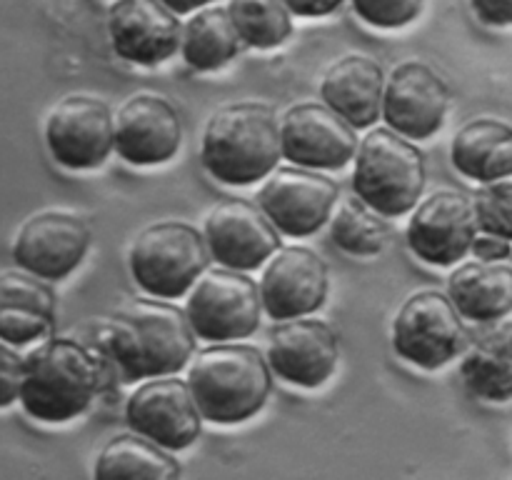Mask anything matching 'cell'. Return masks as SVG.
<instances>
[{
  "label": "cell",
  "instance_id": "15",
  "mask_svg": "<svg viewBox=\"0 0 512 480\" xmlns=\"http://www.w3.org/2000/svg\"><path fill=\"white\" fill-rule=\"evenodd\" d=\"M340 360L338 335L328 323L303 315L280 320L268 338L270 370L298 388H320L333 378Z\"/></svg>",
  "mask_w": 512,
  "mask_h": 480
},
{
  "label": "cell",
  "instance_id": "5",
  "mask_svg": "<svg viewBox=\"0 0 512 480\" xmlns=\"http://www.w3.org/2000/svg\"><path fill=\"white\" fill-rule=\"evenodd\" d=\"M353 190L385 218L410 213L425 190L423 153L393 128L370 130L355 150Z\"/></svg>",
  "mask_w": 512,
  "mask_h": 480
},
{
  "label": "cell",
  "instance_id": "14",
  "mask_svg": "<svg viewBox=\"0 0 512 480\" xmlns=\"http://www.w3.org/2000/svg\"><path fill=\"white\" fill-rule=\"evenodd\" d=\"M90 248V228L65 210H43L20 225L13 258L18 268L45 280H63L83 263Z\"/></svg>",
  "mask_w": 512,
  "mask_h": 480
},
{
  "label": "cell",
  "instance_id": "27",
  "mask_svg": "<svg viewBox=\"0 0 512 480\" xmlns=\"http://www.w3.org/2000/svg\"><path fill=\"white\" fill-rule=\"evenodd\" d=\"M95 478H158L170 480L180 475V465L168 450L140 433L115 435L95 458Z\"/></svg>",
  "mask_w": 512,
  "mask_h": 480
},
{
  "label": "cell",
  "instance_id": "36",
  "mask_svg": "<svg viewBox=\"0 0 512 480\" xmlns=\"http://www.w3.org/2000/svg\"><path fill=\"white\" fill-rule=\"evenodd\" d=\"M173 13L178 15H188V13H198L200 8H208L213 5V0H163Z\"/></svg>",
  "mask_w": 512,
  "mask_h": 480
},
{
  "label": "cell",
  "instance_id": "9",
  "mask_svg": "<svg viewBox=\"0 0 512 480\" xmlns=\"http://www.w3.org/2000/svg\"><path fill=\"white\" fill-rule=\"evenodd\" d=\"M45 143L63 168H100L115 150V115L95 95H65L45 120Z\"/></svg>",
  "mask_w": 512,
  "mask_h": 480
},
{
  "label": "cell",
  "instance_id": "30",
  "mask_svg": "<svg viewBox=\"0 0 512 480\" xmlns=\"http://www.w3.org/2000/svg\"><path fill=\"white\" fill-rule=\"evenodd\" d=\"M478 228L483 233L498 235L512 243V180H493L483 183L473 200Z\"/></svg>",
  "mask_w": 512,
  "mask_h": 480
},
{
  "label": "cell",
  "instance_id": "26",
  "mask_svg": "<svg viewBox=\"0 0 512 480\" xmlns=\"http://www.w3.org/2000/svg\"><path fill=\"white\" fill-rule=\"evenodd\" d=\"M240 35L230 18L228 8L208 5L193 13V18L183 25V43L180 53L193 70L210 73L235 58L240 48Z\"/></svg>",
  "mask_w": 512,
  "mask_h": 480
},
{
  "label": "cell",
  "instance_id": "18",
  "mask_svg": "<svg viewBox=\"0 0 512 480\" xmlns=\"http://www.w3.org/2000/svg\"><path fill=\"white\" fill-rule=\"evenodd\" d=\"M205 243L220 265L233 270H258L280 250V230L248 200L230 198L215 205L205 220Z\"/></svg>",
  "mask_w": 512,
  "mask_h": 480
},
{
  "label": "cell",
  "instance_id": "29",
  "mask_svg": "<svg viewBox=\"0 0 512 480\" xmlns=\"http://www.w3.org/2000/svg\"><path fill=\"white\" fill-rule=\"evenodd\" d=\"M228 13L250 48H280L293 33V10L285 0H230Z\"/></svg>",
  "mask_w": 512,
  "mask_h": 480
},
{
  "label": "cell",
  "instance_id": "6",
  "mask_svg": "<svg viewBox=\"0 0 512 480\" xmlns=\"http://www.w3.org/2000/svg\"><path fill=\"white\" fill-rule=\"evenodd\" d=\"M208 243L193 225L163 220L140 230L128 253L130 275L153 298L188 293L208 268Z\"/></svg>",
  "mask_w": 512,
  "mask_h": 480
},
{
  "label": "cell",
  "instance_id": "33",
  "mask_svg": "<svg viewBox=\"0 0 512 480\" xmlns=\"http://www.w3.org/2000/svg\"><path fill=\"white\" fill-rule=\"evenodd\" d=\"M470 5L485 25H493V28L512 25V0H470Z\"/></svg>",
  "mask_w": 512,
  "mask_h": 480
},
{
  "label": "cell",
  "instance_id": "1",
  "mask_svg": "<svg viewBox=\"0 0 512 480\" xmlns=\"http://www.w3.org/2000/svg\"><path fill=\"white\" fill-rule=\"evenodd\" d=\"M103 338L123 378L143 380L183 370L198 335L180 308L163 298H138L108 320Z\"/></svg>",
  "mask_w": 512,
  "mask_h": 480
},
{
  "label": "cell",
  "instance_id": "25",
  "mask_svg": "<svg viewBox=\"0 0 512 480\" xmlns=\"http://www.w3.org/2000/svg\"><path fill=\"white\" fill-rule=\"evenodd\" d=\"M460 375L475 398L488 403L512 400V320L475 335L460 363Z\"/></svg>",
  "mask_w": 512,
  "mask_h": 480
},
{
  "label": "cell",
  "instance_id": "20",
  "mask_svg": "<svg viewBox=\"0 0 512 480\" xmlns=\"http://www.w3.org/2000/svg\"><path fill=\"white\" fill-rule=\"evenodd\" d=\"M258 288L273 320L313 315L328 298V265L315 250L288 245L270 258Z\"/></svg>",
  "mask_w": 512,
  "mask_h": 480
},
{
  "label": "cell",
  "instance_id": "3",
  "mask_svg": "<svg viewBox=\"0 0 512 480\" xmlns=\"http://www.w3.org/2000/svg\"><path fill=\"white\" fill-rule=\"evenodd\" d=\"M103 385V365L90 348L73 338H50L25 358L20 403L40 423L78 418Z\"/></svg>",
  "mask_w": 512,
  "mask_h": 480
},
{
  "label": "cell",
  "instance_id": "13",
  "mask_svg": "<svg viewBox=\"0 0 512 480\" xmlns=\"http://www.w3.org/2000/svg\"><path fill=\"white\" fill-rule=\"evenodd\" d=\"M283 158L300 168L340 170L355 160L358 135L328 103H298L280 120Z\"/></svg>",
  "mask_w": 512,
  "mask_h": 480
},
{
  "label": "cell",
  "instance_id": "7",
  "mask_svg": "<svg viewBox=\"0 0 512 480\" xmlns=\"http://www.w3.org/2000/svg\"><path fill=\"white\" fill-rule=\"evenodd\" d=\"M263 310L255 280L225 265L200 275L185 305L193 333L208 343L250 338L260 328Z\"/></svg>",
  "mask_w": 512,
  "mask_h": 480
},
{
  "label": "cell",
  "instance_id": "32",
  "mask_svg": "<svg viewBox=\"0 0 512 480\" xmlns=\"http://www.w3.org/2000/svg\"><path fill=\"white\" fill-rule=\"evenodd\" d=\"M25 375V358L15 345L0 340V408L20 400V385Z\"/></svg>",
  "mask_w": 512,
  "mask_h": 480
},
{
  "label": "cell",
  "instance_id": "2",
  "mask_svg": "<svg viewBox=\"0 0 512 480\" xmlns=\"http://www.w3.org/2000/svg\"><path fill=\"white\" fill-rule=\"evenodd\" d=\"M283 158L280 123L263 103L225 105L210 115L200 140V163L225 185L265 180Z\"/></svg>",
  "mask_w": 512,
  "mask_h": 480
},
{
  "label": "cell",
  "instance_id": "11",
  "mask_svg": "<svg viewBox=\"0 0 512 480\" xmlns=\"http://www.w3.org/2000/svg\"><path fill=\"white\" fill-rule=\"evenodd\" d=\"M338 185L310 168H275L258 190V205L270 223L290 238L313 235L333 218Z\"/></svg>",
  "mask_w": 512,
  "mask_h": 480
},
{
  "label": "cell",
  "instance_id": "19",
  "mask_svg": "<svg viewBox=\"0 0 512 480\" xmlns=\"http://www.w3.org/2000/svg\"><path fill=\"white\" fill-rule=\"evenodd\" d=\"M183 143L178 110L163 95H130L115 113V150L138 168L168 163Z\"/></svg>",
  "mask_w": 512,
  "mask_h": 480
},
{
  "label": "cell",
  "instance_id": "35",
  "mask_svg": "<svg viewBox=\"0 0 512 480\" xmlns=\"http://www.w3.org/2000/svg\"><path fill=\"white\" fill-rule=\"evenodd\" d=\"M293 15H303V18H323V15L335 13L345 0H285Z\"/></svg>",
  "mask_w": 512,
  "mask_h": 480
},
{
  "label": "cell",
  "instance_id": "31",
  "mask_svg": "<svg viewBox=\"0 0 512 480\" xmlns=\"http://www.w3.org/2000/svg\"><path fill=\"white\" fill-rule=\"evenodd\" d=\"M363 23L380 30L405 28L423 10V0H350Z\"/></svg>",
  "mask_w": 512,
  "mask_h": 480
},
{
  "label": "cell",
  "instance_id": "8",
  "mask_svg": "<svg viewBox=\"0 0 512 480\" xmlns=\"http://www.w3.org/2000/svg\"><path fill=\"white\" fill-rule=\"evenodd\" d=\"M468 343L463 315L450 295L418 290L400 305L393 320V348L410 365L423 370L445 368Z\"/></svg>",
  "mask_w": 512,
  "mask_h": 480
},
{
  "label": "cell",
  "instance_id": "21",
  "mask_svg": "<svg viewBox=\"0 0 512 480\" xmlns=\"http://www.w3.org/2000/svg\"><path fill=\"white\" fill-rule=\"evenodd\" d=\"M385 73L383 65L363 53L335 60L323 75L320 98L343 115L355 130H365L383 115Z\"/></svg>",
  "mask_w": 512,
  "mask_h": 480
},
{
  "label": "cell",
  "instance_id": "22",
  "mask_svg": "<svg viewBox=\"0 0 512 480\" xmlns=\"http://www.w3.org/2000/svg\"><path fill=\"white\" fill-rule=\"evenodd\" d=\"M55 320V293L45 278L28 270L0 273V340L30 345L50 333Z\"/></svg>",
  "mask_w": 512,
  "mask_h": 480
},
{
  "label": "cell",
  "instance_id": "16",
  "mask_svg": "<svg viewBox=\"0 0 512 480\" xmlns=\"http://www.w3.org/2000/svg\"><path fill=\"white\" fill-rule=\"evenodd\" d=\"M450 90L430 65L400 63L385 80L383 118L388 128L410 140H428L443 128Z\"/></svg>",
  "mask_w": 512,
  "mask_h": 480
},
{
  "label": "cell",
  "instance_id": "10",
  "mask_svg": "<svg viewBox=\"0 0 512 480\" xmlns=\"http://www.w3.org/2000/svg\"><path fill=\"white\" fill-rule=\"evenodd\" d=\"M130 430L145 435L165 450H185L198 440L203 428L195 395L188 380L173 375H155L133 390L125 405Z\"/></svg>",
  "mask_w": 512,
  "mask_h": 480
},
{
  "label": "cell",
  "instance_id": "17",
  "mask_svg": "<svg viewBox=\"0 0 512 480\" xmlns=\"http://www.w3.org/2000/svg\"><path fill=\"white\" fill-rule=\"evenodd\" d=\"M108 33L118 58L143 68L170 60L183 43V23L163 0H115Z\"/></svg>",
  "mask_w": 512,
  "mask_h": 480
},
{
  "label": "cell",
  "instance_id": "28",
  "mask_svg": "<svg viewBox=\"0 0 512 480\" xmlns=\"http://www.w3.org/2000/svg\"><path fill=\"white\" fill-rule=\"evenodd\" d=\"M330 238L343 253L353 258H370L383 253L390 240V225L383 213L363 198H348L340 203L330 220Z\"/></svg>",
  "mask_w": 512,
  "mask_h": 480
},
{
  "label": "cell",
  "instance_id": "4",
  "mask_svg": "<svg viewBox=\"0 0 512 480\" xmlns=\"http://www.w3.org/2000/svg\"><path fill=\"white\" fill-rule=\"evenodd\" d=\"M270 373V363L258 348L230 340L195 355L188 385L205 420L238 425L265 408L273 385Z\"/></svg>",
  "mask_w": 512,
  "mask_h": 480
},
{
  "label": "cell",
  "instance_id": "24",
  "mask_svg": "<svg viewBox=\"0 0 512 480\" xmlns=\"http://www.w3.org/2000/svg\"><path fill=\"white\" fill-rule=\"evenodd\" d=\"M450 160L460 175L478 183L512 175V128L495 118L465 123L450 145Z\"/></svg>",
  "mask_w": 512,
  "mask_h": 480
},
{
  "label": "cell",
  "instance_id": "34",
  "mask_svg": "<svg viewBox=\"0 0 512 480\" xmlns=\"http://www.w3.org/2000/svg\"><path fill=\"white\" fill-rule=\"evenodd\" d=\"M512 248H510V240L505 238H498V235H480V238H475L473 243V255L480 260H505L510 258Z\"/></svg>",
  "mask_w": 512,
  "mask_h": 480
},
{
  "label": "cell",
  "instance_id": "12",
  "mask_svg": "<svg viewBox=\"0 0 512 480\" xmlns=\"http://www.w3.org/2000/svg\"><path fill=\"white\" fill-rule=\"evenodd\" d=\"M475 238V205L458 190H438L425 198L408 223L410 250L435 268H448L473 253Z\"/></svg>",
  "mask_w": 512,
  "mask_h": 480
},
{
  "label": "cell",
  "instance_id": "23",
  "mask_svg": "<svg viewBox=\"0 0 512 480\" xmlns=\"http://www.w3.org/2000/svg\"><path fill=\"white\" fill-rule=\"evenodd\" d=\"M458 313L475 323H498L512 313V268L503 260H470L448 278Z\"/></svg>",
  "mask_w": 512,
  "mask_h": 480
}]
</instances>
